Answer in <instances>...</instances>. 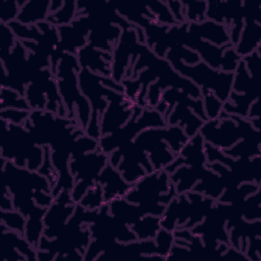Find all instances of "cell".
<instances>
[{
    "label": "cell",
    "mask_w": 261,
    "mask_h": 261,
    "mask_svg": "<svg viewBox=\"0 0 261 261\" xmlns=\"http://www.w3.org/2000/svg\"><path fill=\"white\" fill-rule=\"evenodd\" d=\"M144 67H151L157 76V82L152 83L148 88L146 97L147 107L155 108L160 101L162 92L168 88L180 90L194 99H202L201 90L198 86L179 74L165 58H160L155 55L148 46L137 58L129 79H137L139 72L142 71Z\"/></svg>",
    "instance_id": "cell-1"
},
{
    "label": "cell",
    "mask_w": 261,
    "mask_h": 261,
    "mask_svg": "<svg viewBox=\"0 0 261 261\" xmlns=\"http://www.w3.org/2000/svg\"><path fill=\"white\" fill-rule=\"evenodd\" d=\"M23 125L37 145L49 147L50 150L86 135L76 119L60 116L47 110H32Z\"/></svg>",
    "instance_id": "cell-2"
},
{
    "label": "cell",
    "mask_w": 261,
    "mask_h": 261,
    "mask_svg": "<svg viewBox=\"0 0 261 261\" xmlns=\"http://www.w3.org/2000/svg\"><path fill=\"white\" fill-rule=\"evenodd\" d=\"M81 69L76 55L64 52L58 63L55 79L59 95L67 111L66 117L76 119L79 125L86 129L91 118V104L80 89L79 72Z\"/></svg>",
    "instance_id": "cell-3"
},
{
    "label": "cell",
    "mask_w": 261,
    "mask_h": 261,
    "mask_svg": "<svg viewBox=\"0 0 261 261\" xmlns=\"http://www.w3.org/2000/svg\"><path fill=\"white\" fill-rule=\"evenodd\" d=\"M176 195L170 174L165 169H161L147 173L135 182L124 199L140 205L146 214L161 217L166 205Z\"/></svg>",
    "instance_id": "cell-4"
},
{
    "label": "cell",
    "mask_w": 261,
    "mask_h": 261,
    "mask_svg": "<svg viewBox=\"0 0 261 261\" xmlns=\"http://www.w3.org/2000/svg\"><path fill=\"white\" fill-rule=\"evenodd\" d=\"M1 157L19 167L38 171L43 164L44 148L37 145L23 124L1 118Z\"/></svg>",
    "instance_id": "cell-5"
},
{
    "label": "cell",
    "mask_w": 261,
    "mask_h": 261,
    "mask_svg": "<svg viewBox=\"0 0 261 261\" xmlns=\"http://www.w3.org/2000/svg\"><path fill=\"white\" fill-rule=\"evenodd\" d=\"M3 187L12 198H32L42 207L48 208L54 201L49 179L39 171L19 167L11 161H6L1 168Z\"/></svg>",
    "instance_id": "cell-6"
},
{
    "label": "cell",
    "mask_w": 261,
    "mask_h": 261,
    "mask_svg": "<svg viewBox=\"0 0 261 261\" xmlns=\"http://www.w3.org/2000/svg\"><path fill=\"white\" fill-rule=\"evenodd\" d=\"M214 203L215 200L194 191L176 195L166 205L160 217L161 228L169 231L177 228L191 229L205 218Z\"/></svg>",
    "instance_id": "cell-7"
},
{
    "label": "cell",
    "mask_w": 261,
    "mask_h": 261,
    "mask_svg": "<svg viewBox=\"0 0 261 261\" xmlns=\"http://www.w3.org/2000/svg\"><path fill=\"white\" fill-rule=\"evenodd\" d=\"M257 133L260 130H257L248 118L227 114L224 111H221L217 118L206 120L199 130L205 143L221 151Z\"/></svg>",
    "instance_id": "cell-8"
},
{
    "label": "cell",
    "mask_w": 261,
    "mask_h": 261,
    "mask_svg": "<svg viewBox=\"0 0 261 261\" xmlns=\"http://www.w3.org/2000/svg\"><path fill=\"white\" fill-rule=\"evenodd\" d=\"M165 126H167V123L163 115L156 109L149 107L143 108L135 105L133 115L124 125L109 135L100 137L98 140L99 149L109 156L117 148L133 142L142 130Z\"/></svg>",
    "instance_id": "cell-9"
},
{
    "label": "cell",
    "mask_w": 261,
    "mask_h": 261,
    "mask_svg": "<svg viewBox=\"0 0 261 261\" xmlns=\"http://www.w3.org/2000/svg\"><path fill=\"white\" fill-rule=\"evenodd\" d=\"M168 62L179 74L189 79L200 90L206 89L212 92L222 103L228 100L233 80L232 72L214 69L203 61L194 65L186 64L179 59H171Z\"/></svg>",
    "instance_id": "cell-10"
},
{
    "label": "cell",
    "mask_w": 261,
    "mask_h": 261,
    "mask_svg": "<svg viewBox=\"0 0 261 261\" xmlns=\"http://www.w3.org/2000/svg\"><path fill=\"white\" fill-rule=\"evenodd\" d=\"M144 30L140 27L122 30V34L112 50L111 77L121 83L129 79L135 61L147 47Z\"/></svg>",
    "instance_id": "cell-11"
},
{
    "label": "cell",
    "mask_w": 261,
    "mask_h": 261,
    "mask_svg": "<svg viewBox=\"0 0 261 261\" xmlns=\"http://www.w3.org/2000/svg\"><path fill=\"white\" fill-rule=\"evenodd\" d=\"M104 76L96 74L87 68H82L79 72V84L82 94L89 100L91 104V118L85 129L87 136L99 140L100 135V118L108 106L106 96L109 94V88L103 85Z\"/></svg>",
    "instance_id": "cell-12"
},
{
    "label": "cell",
    "mask_w": 261,
    "mask_h": 261,
    "mask_svg": "<svg viewBox=\"0 0 261 261\" xmlns=\"http://www.w3.org/2000/svg\"><path fill=\"white\" fill-rule=\"evenodd\" d=\"M108 164V155L99 148L81 154L69 161V170L74 178V186L70 192L71 199L79 203L86 192L95 182L103 168Z\"/></svg>",
    "instance_id": "cell-13"
},
{
    "label": "cell",
    "mask_w": 261,
    "mask_h": 261,
    "mask_svg": "<svg viewBox=\"0 0 261 261\" xmlns=\"http://www.w3.org/2000/svg\"><path fill=\"white\" fill-rule=\"evenodd\" d=\"M228 218V204L215 201L213 207L205 218L190 230L199 236L205 246L215 248L220 243L228 244V230L226 222Z\"/></svg>",
    "instance_id": "cell-14"
},
{
    "label": "cell",
    "mask_w": 261,
    "mask_h": 261,
    "mask_svg": "<svg viewBox=\"0 0 261 261\" xmlns=\"http://www.w3.org/2000/svg\"><path fill=\"white\" fill-rule=\"evenodd\" d=\"M204 151L206 155V163L220 162L228 167L242 182H256L261 185L260 155L253 158H232L208 143H205Z\"/></svg>",
    "instance_id": "cell-15"
},
{
    "label": "cell",
    "mask_w": 261,
    "mask_h": 261,
    "mask_svg": "<svg viewBox=\"0 0 261 261\" xmlns=\"http://www.w3.org/2000/svg\"><path fill=\"white\" fill-rule=\"evenodd\" d=\"M257 99H259V76L250 75L241 59L233 72L228 101L238 112L247 113L252 103Z\"/></svg>",
    "instance_id": "cell-16"
},
{
    "label": "cell",
    "mask_w": 261,
    "mask_h": 261,
    "mask_svg": "<svg viewBox=\"0 0 261 261\" xmlns=\"http://www.w3.org/2000/svg\"><path fill=\"white\" fill-rule=\"evenodd\" d=\"M88 226L92 239L116 240L120 243L138 240L129 225L118 220L109 212L108 204H104L98 209L95 220Z\"/></svg>",
    "instance_id": "cell-17"
},
{
    "label": "cell",
    "mask_w": 261,
    "mask_h": 261,
    "mask_svg": "<svg viewBox=\"0 0 261 261\" xmlns=\"http://www.w3.org/2000/svg\"><path fill=\"white\" fill-rule=\"evenodd\" d=\"M108 106L100 118V135H109L124 125L133 115L135 103L124 93L110 90L106 96Z\"/></svg>",
    "instance_id": "cell-18"
},
{
    "label": "cell",
    "mask_w": 261,
    "mask_h": 261,
    "mask_svg": "<svg viewBox=\"0 0 261 261\" xmlns=\"http://www.w3.org/2000/svg\"><path fill=\"white\" fill-rule=\"evenodd\" d=\"M71 191L62 190L55 198L53 203L47 208L44 217L43 236L54 239L58 236L64 224L74 212L76 203L71 199Z\"/></svg>",
    "instance_id": "cell-19"
},
{
    "label": "cell",
    "mask_w": 261,
    "mask_h": 261,
    "mask_svg": "<svg viewBox=\"0 0 261 261\" xmlns=\"http://www.w3.org/2000/svg\"><path fill=\"white\" fill-rule=\"evenodd\" d=\"M59 46L63 52L76 55L77 51L88 44L91 32L90 20L87 15L76 16L69 24L57 27Z\"/></svg>",
    "instance_id": "cell-20"
},
{
    "label": "cell",
    "mask_w": 261,
    "mask_h": 261,
    "mask_svg": "<svg viewBox=\"0 0 261 261\" xmlns=\"http://www.w3.org/2000/svg\"><path fill=\"white\" fill-rule=\"evenodd\" d=\"M91 20V32L88 36V43L93 47L112 53V50L118 42L122 29L119 25L102 22L88 15Z\"/></svg>",
    "instance_id": "cell-21"
},
{
    "label": "cell",
    "mask_w": 261,
    "mask_h": 261,
    "mask_svg": "<svg viewBox=\"0 0 261 261\" xmlns=\"http://www.w3.org/2000/svg\"><path fill=\"white\" fill-rule=\"evenodd\" d=\"M103 188L105 204L117 198H124L133 185L127 182L116 167L108 163L96 179Z\"/></svg>",
    "instance_id": "cell-22"
},
{
    "label": "cell",
    "mask_w": 261,
    "mask_h": 261,
    "mask_svg": "<svg viewBox=\"0 0 261 261\" xmlns=\"http://www.w3.org/2000/svg\"><path fill=\"white\" fill-rule=\"evenodd\" d=\"M205 142L202 136L198 133L182 146L176 154L174 160L168 164L164 169L170 174L180 165H205L206 155L204 151Z\"/></svg>",
    "instance_id": "cell-23"
},
{
    "label": "cell",
    "mask_w": 261,
    "mask_h": 261,
    "mask_svg": "<svg viewBox=\"0 0 261 261\" xmlns=\"http://www.w3.org/2000/svg\"><path fill=\"white\" fill-rule=\"evenodd\" d=\"M76 57L82 68L102 76H111V53L99 50L88 43L77 51Z\"/></svg>",
    "instance_id": "cell-24"
},
{
    "label": "cell",
    "mask_w": 261,
    "mask_h": 261,
    "mask_svg": "<svg viewBox=\"0 0 261 261\" xmlns=\"http://www.w3.org/2000/svg\"><path fill=\"white\" fill-rule=\"evenodd\" d=\"M210 172L206 165H180L172 173L170 180L175 188L177 195L192 191L194 186Z\"/></svg>",
    "instance_id": "cell-25"
},
{
    "label": "cell",
    "mask_w": 261,
    "mask_h": 261,
    "mask_svg": "<svg viewBox=\"0 0 261 261\" xmlns=\"http://www.w3.org/2000/svg\"><path fill=\"white\" fill-rule=\"evenodd\" d=\"M188 32L201 40L217 46L230 43L228 28L209 19H205L199 23H189Z\"/></svg>",
    "instance_id": "cell-26"
},
{
    "label": "cell",
    "mask_w": 261,
    "mask_h": 261,
    "mask_svg": "<svg viewBox=\"0 0 261 261\" xmlns=\"http://www.w3.org/2000/svg\"><path fill=\"white\" fill-rule=\"evenodd\" d=\"M261 23L244 21V27L238 43L233 47L241 58H244L260 48Z\"/></svg>",
    "instance_id": "cell-27"
},
{
    "label": "cell",
    "mask_w": 261,
    "mask_h": 261,
    "mask_svg": "<svg viewBox=\"0 0 261 261\" xmlns=\"http://www.w3.org/2000/svg\"><path fill=\"white\" fill-rule=\"evenodd\" d=\"M49 0H31L27 1L19 9L15 20L24 25H35L45 21L50 13Z\"/></svg>",
    "instance_id": "cell-28"
},
{
    "label": "cell",
    "mask_w": 261,
    "mask_h": 261,
    "mask_svg": "<svg viewBox=\"0 0 261 261\" xmlns=\"http://www.w3.org/2000/svg\"><path fill=\"white\" fill-rule=\"evenodd\" d=\"M107 204L109 212L118 220L129 226L146 215L145 210L140 205L130 203L124 198L114 199Z\"/></svg>",
    "instance_id": "cell-29"
},
{
    "label": "cell",
    "mask_w": 261,
    "mask_h": 261,
    "mask_svg": "<svg viewBox=\"0 0 261 261\" xmlns=\"http://www.w3.org/2000/svg\"><path fill=\"white\" fill-rule=\"evenodd\" d=\"M222 152L232 158H253L261 155L259 133L240 140L231 148Z\"/></svg>",
    "instance_id": "cell-30"
},
{
    "label": "cell",
    "mask_w": 261,
    "mask_h": 261,
    "mask_svg": "<svg viewBox=\"0 0 261 261\" xmlns=\"http://www.w3.org/2000/svg\"><path fill=\"white\" fill-rule=\"evenodd\" d=\"M224 189V184L220 175L210 169V172L206 175V177L203 178L202 180H199L194 186L192 191L201 193L204 196L209 197L216 201L222 194Z\"/></svg>",
    "instance_id": "cell-31"
},
{
    "label": "cell",
    "mask_w": 261,
    "mask_h": 261,
    "mask_svg": "<svg viewBox=\"0 0 261 261\" xmlns=\"http://www.w3.org/2000/svg\"><path fill=\"white\" fill-rule=\"evenodd\" d=\"M0 227H1L2 238L7 240L10 244H12L13 247L21 255H23L27 260L29 261L37 260V250L24 239L23 234L18 233L14 230L8 229L3 223H0Z\"/></svg>",
    "instance_id": "cell-32"
},
{
    "label": "cell",
    "mask_w": 261,
    "mask_h": 261,
    "mask_svg": "<svg viewBox=\"0 0 261 261\" xmlns=\"http://www.w3.org/2000/svg\"><path fill=\"white\" fill-rule=\"evenodd\" d=\"M130 228L135 232L138 240L154 239L161 228L160 216L146 214L137 222L132 224Z\"/></svg>",
    "instance_id": "cell-33"
},
{
    "label": "cell",
    "mask_w": 261,
    "mask_h": 261,
    "mask_svg": "<svg viewBox=\"0 0 261 261\" xmlns=\"http://www.w3.org/2000/svg\"><path fill=\"white\" fill-rule=\"evenodd\" d=\"M175 157H176V154H174L171 151V149L169 148L165 140L160 141L148 153L149 161L152 164L154 170L164 169L168 164H170L174 160Z\"/></svg>",
    "instance_id": "cell-34"
},
{
    "label": "cell",
    "mask_w": 261,
    "mask_h": 261,
    "mask_svg": "<svg viewBox=\"0 0 261 261\" xmlns=\"http://www.w3.org/2000/svg\"><path fill=\"white\" fill-rule=\"evenodd\" d=\"M259 189H260V185L256 182H243L238 188L224 190L216 201L224 204L241 202L244 199H246L248 196L256 193Z\"/></svg>",
    "instance_id": "cell-35"
},
{
    "label": "cell",
    "mask_w": 261,
    "mask_h": 261,
    "mask_svg": "<svg viewBox=\"0 0 261 261\" xmlns=\"http://www.w3.org/2000/svg\"><path fill=\"white\" fill-rule=\"evenodd\" d=\"M75 14H76L75 2L64 1L62 7L59 10L53 13H49L46 21H48L49 23L55 27L65 25V24H69L75 18Z\"/></svg>",
    "instance_id": "cell-36"
},
{
    "label": "cell",
    "mask_w": 261,
    "mask_h": 261,
    "mask_svg": "<svg viewBox=\"0 0 261 261\" xmlns=\"http://www.w3.org/2000/svg\"><path fill=\"white\" fill-rule=\"evenodd\" d=\"M260 204H261V190L259 189L256 193L248 196L246 199L241 201L243 218L248 221L261 219Z\"/></svg>",
    "instance_id": "cell-37"
},
{
    "label": "cell",
    "mask_w": 261,
    "mask_h": 261,
    "mask_svg": "<svg viewBox=\"0 0 261 261\" xmlns=\"http://www.w3.org/2000/svg\"><path fill=\"white\" fill-rule=\"evenodd\" d=\"M184 7L185 21L189 23H199L206 19L205 13L207 9L206 1L181 2Z\"/></svg>",
    "instance_id": "cell-38"
},
{
    "label": "cell",
    "mask_w": 261,
    "mask_h": 261,
    "mask_svg": "<svg viewBox=\"0 0 261 261\" xmlns=\"http://www.w3.org/2000/svg\"><path fill=\"white\" fill-rule=\"evenodd\" d=\"M0 108H15V109H22V110H31L25 98L19 95L17 92L8 89V88H1L0 94Z\"/></svg>",
    "instance_id": "cell-39"
},
{
    "label": "cell",
    "mask_w": 261,
    "mask_h": 261,
    "mask_svg": "<svg viewBox=\"0 0 261 261\" xmlns=\"http://www.w3.org/2000/svg\"><path fill=\"white\" fill-rule=\"evenodd\" d=\"M86 209L96 210L105 204L103 188L99 182H95L92 187L88 189L84 197L77 203Z\"/></svg>",
    "instance_id": "cell-40"
},
{
    "label": "cell",
    "mask_w": 261,
    "mask_h": 261,
    "mask_svg": "<svg viewBox=\"0 0 261 261\" xmlns=\"http://www.w3.org/2000/svg\"><path fill=\"white\" fill-rule=\"evenodd\" d=\"M148 8L151 10V12L155 16V20L159 24L164 25H173L177 24L176 20L174 19L173 15L171 14L166 2H160V1H152L146 3Z\"/></svg>",
    "instance_id": "cell-41"
},
{
    "label": "cell",
    "mask_w": 261,
    "mask_h": 261,
    "mask_svg": "<svg viewBox=\"0 0 261 261\" xmlns=\"http://www.w3.org/2000/svg\"><path fill=\"white\" fill-rule=\"evenodd\" d=\"M27 218L25 216L17 210H1V223L5 224L8 229L14 230L18 233L23 234Z\"/></svg>",
    "instance_id": "cell-42"
},
{
    "label": "cell",
    "mask_w": 261,
    "mask_h": 261,
    "mask_svg": "<svg viewBox=\"0 0 261 261\" xmlns=\"http://www.w3.org/2000/svg\"><path fill=\"white\" fill-rule=\"evenodd\" d=\"M201 94L207 120L217 118L222 111L223 103L219 99H217L212 92L206 89H201Z\"/></svg>",
    "instance_id": "cell-43"
},
{
    "label": "cell",
    "mask_w": 261,
    "mask_h": 261,
    "mask_svg": "<svg viewBox=\"0 0 261 261\" xmlns=\"http://www.w3.org/2000/svg\"><path fill=\"white\" fill-rule=\"evenodd\" d=\"M165 59L167 61L171 59H179L189 65H194L201 61L199 55L195 51L188 49L187 47H184V46L169 49L165 54Z\"/></svg>",
    "instance_id": "cell-44"
},
{
    "label": "cell",
    "mask_w": 261,
    "mask_h": 261,
    "mask_svg": "<svg viewBox=\"0 0 261 261\" xmlns=\"http://www.w3.org/2000/svg\"><path fill=\"white\" fill-rule=\"evenodd\" d=\"M17 39L8 24L0 23V56L8 54L14 47Z\"/></svg>",
    "instance_id": "cell-45"
},
{
    "label": "cell",
    "mask_w": 261,
    "mask_h": 261,
    "mask_svg": "<svg viewBox=\"0 0 261 261\" xmlns=\"http://www.w3.org/2000/svg\"><path fill=\"white\" fill-rule=\"evenodd\" d=\"M156 245H157V249H158V255H161L163 257H165V260L170 252V249L173 245L174 242V237L172 231L166 230L164 228H160L159 231L157 232V234L154 238Z\"/></svg>",
    "instance_id": "cell-46"
},
{
    "label": "cell",
    "mask_w": 261,
    "mask_h": 261,
    "mask_svg": "<svg viewBox=\"0 0 261 261\" xmlns=\"http://www.w3.org/2000/svg\"><path fill=\"white\" fill-rule=\"evenodd\" d=\"M20 7L18 6L16 0H3L1 2V22L8 24L9 22L16 19Z\"/></svg>",
    "instance_id": "cell-47"
},
{
    "label": "cell",
    "mask_w": 261,
    "mask_h": 261,
    "mask_svg": "<svg viewBox=\"0 0 261 261\" xmlns=\"http://www.w3.org/2000/svg\"><path fill=\"white\" fill-rule=\"evenodd\" d=\"M32 110H22L15 108H6L1 110L0 117L9 123L15 124H23L25 120L29 118Z\"/></svg>",
    "instance_id": "cell-48"
},
{
    "label": "cell",
    "mask_w": 261,
    "mask_h": 261,
    "mask_svg": "<svg viewBox=\"0 0 261 261\" xmlns=\"http://www.w3.org/2000/svg\"><path fill=\"white\" fill-rule=\"evenodd\" d=\"M261 251V237H253L250 238L247 242V247L245 250V255L249 260L259 261Z\"/></svg>",
    "instance_id": "cell-49"
},
{
    "label": "cell",
    "mask_w": 261,
    "mask_h": 261,
    "mask_svg": "<svg viewBox=\"0 0 261 261\" xmlns=\"http://www.w3.org/2000/svg\"><path fill=\"white\" fill-rule=\"evenodd\" d=\"M2 253H3V259L9 260V261H17L27 260L23 255H21L12 244H10L7 240L2 238Z\"/></svg>",
    "instance_id": "cell-50"
},
{
    "label": "cell",
    "mask_w": 261,
    "mask_h": 261,
    "mask_svg": "<svg viewBox=\"0 0 261 261\" xmlns=\"http://www.w3.org/2000/svg\"><path fill=\"white\" fill-rule=\"evenodd\" d=\"M171 14L173 15L174 19L176 20L177 23H182L186 22L185 21V17H184V7H182V3L178 2V1H167L166 2Z\"/></svg>",
    "instance_id": "cell-51"
},
{
    "label": "cell",
    "mask_w": 261,
    "mask_h": 261,
    "mask_svg": "<svg viewBox=\"0 0 261 261\" xmlns=\"http://www.w3.org/2000/svg\"><path fill=\"white\" fill-rule=\"evenodd\" d=\"M0 208L2 211H8V210H14L13 207V201L10 193L6 188L3 187V193H2V198H1V203H0Z\"/></svg>",
    "instance_id": "cell-52"
},
{
    "label": "cell",
    "mask_w": 261,
    "mask_h": 261,
    "mask_svg": "<svg viewBox=\"0 0 261 261\" xmlns=\"http://www.w3.org/2000/svg\"><path fill=\"white\" fill-rule=\"evenodd\" d=\"M260 100L257 99L255 100L252 105L250 106V109H249V112H248V116L247 118L250 120V119H253V118H256V117H260Z\"/></svg>",
    "instance_id": "cell-53"
},
{
    "label": "cell",
    "mask_w": 261,
    "mask_h": 261,
    "mask_svg": "<svg viewBox=\"0 0 261 261\" xmlns=\"http://www.w3.org/2000/svg\"><path fill=\"white\" fill-rule=\"evenodd\" d=\"M63 3H64V1H59V0L58 1H56V0L51 1V3H50V13H53V12H56L57 10H59L62 7Z\"/></svg>",
    "instance_id": "cell-54"
}]
</instances>
